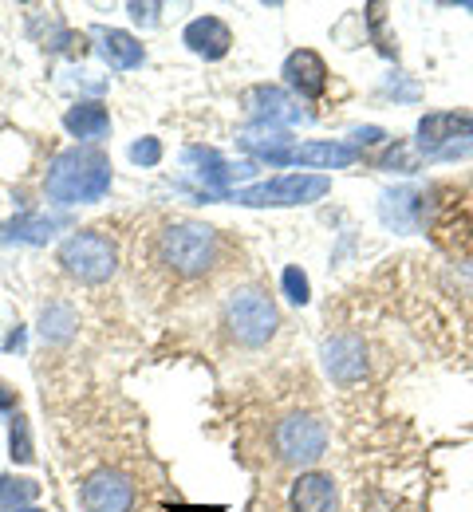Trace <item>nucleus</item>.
Listing matches in <instances>:
<instances>
[{
  "label": "nucleus",
  "mask_w": 473,
  "mask_h": 512,
  "mask_svg": "<svg viewBox=\"0 0 473 512\" xmlns=\"http://www.w3.org/2000/svg\"><path fill=\"white\" fill-rule=\"evenodd\" d=\"M12 461H20V465H28V461H36V453H32V438H28V422L24 418H16L12 422Z\"/></svg>",
  "instance_id": "nucleus-22"
},
{
  "label": "nucleus",
  "mask_w": 473,
  "mask_h": 512,
  "mask_svg": "<svg viewBox=\"0 0 473 512\" xmlns=\"http://www.w3.org/2000/svg\"><path fill=\"white\" fill-rule=\"evenodd\" d=\"M16 512H44V509H32V505H28V509H16Z\"/></svg>",
  "instance_id": "nucleus-27"
},
{
  "label": "nucleus",
  "mask_w": 473,
  "mask_h": 512,
  "mask_svg": "<svg viewBox=\"0 0 473 512\" xmlns=\"http://www.w3.org/2000/svg\"><path fill=\"white\" fill-rule=\"evenodd\" d=\"M60 264L79 284H103V280L115 276L119 253H115L111 237H103L95 229H83V233H71L68 241L60 245Z\"/></svg>",
  "instance_id": "nucleus-4"
},
{
  "label": "nucleus",
  "mask_w": 473,
  "mask_h": 512,
  "mask_svg": "<svg viewBox=\"0 0 473 512\" xmlns=\"http://www.w3.org/2000/svg\"><path fill=\"white\" fill-rule=\"evenodd\" d=\"M466 12H473V4H466Z\"/></svg>",
  "instance_id": "nucleus-28"
},
{
  "label": "nucleus",
  "mask_w": 473,
  "mask_h": 512,
  "mask_svg": "<svg viewBox=\"0 0 473 512\" xmlns=\"http://www.w3.org/2000/svg\"><path fill=\"white\" fill-rule=\"evenodd\" d=\"M332 193V178L324 174H284V178H272V182H261V186H249V190H237L233 201L241 205H253V209H288V205H312L320 197Z\"/></svg>",
  "instance_id": "nucleus-5"
},
{
  "label": "nucleus",
  "mask_w": 473,
  "mask_h": 512,
  "mask_svg": "<svg viewBox=\"0 0 473 512\" xmlns=\"http://www.w3.org/2000/svg\"><path fill=\"white\" fill-rule=\"evenodd\" d=\"M324 367L336 383H355L367 375V359H363V343L355 335H336L324 347Z\"/></svg>",
  "instance_id": "nucleus-14"
},
{
  "label": "nucleus",
  "mask_w": 473,
  "mask_h": 512,
  "mask_svg": "<svg viewBox=\"0 0 473 512\" xmlns=\"http://www.w3.org/2000/svg\"><path fill=\"white\" fill-rule=\"evenodd\" d=\"M158 256L178 276H205L217 260V233L202 221H178L158 237Z\"/></svg>",
  "instance_id": "nucleus-2"
},
{
  "label": "nucleus",
  "mask_w": 473,
  "mask_h": 512,
  "mask_svg": "<svg viewBox=\"0 0 473 512\" xmlns=\"http://www.w3.org/2000/svg\"><path fill=\"white\" fill-rule=\"evenodd\" d=\"M40 497V485L28 477H0V512L28 509Z\"/></svg>",
  "instance_id": "nucleus-19"
},
{
  "label": "nucleus",
  "mask_w": 473,
  "mask_h": 512,
  "mask_svg": "<svg viewBox=\"0 0 473 512\" xmlns=\"http://www.w3.org/2000/svg\"><path fill=\"white\" fill-rule=\"evenodd\" d=\"M107 190H111V162L87 146H71L56 154L44 174V193L60 205H91L107 197Z\"/></svg>",
  "instance_id": "nucleus-1"
},
{
  "label": "nucleus",
  "mask_w": 473,
  "mask_h": 512,
  "mask_svg": "<svg viewBox=\"0 0 473 512\" xmlns=\"http://www.w3.org/2000/svg\"><path fill=\"white\" fill-rule=\"evenodd\" d=\"M79 501H83V512H131L135 485H131V477H123L115 469H99L83 481Z\"/></svg>",
  "instance_id": "nucleus-7"
},
{
  "label": "nucleus",
  "mask_w": 473,
  "mask_h": 512,
  "mask_svg": "<svg viewBox=\"0 0 473 512\" xmlns=\"http://www.w3.org/2000/svg\"><path fill=\"white\" fill-rule=\"evenodd\" d=\"M12 402H16V398H12V394H8V390H4V386H0V410H8V406H12Z\"/></svg>",
  "instance_id": "nucleus-26"
},
{
  "label": "nucleus",
  "mask_w": 473,
  "mask_h": 512,
  "mask_svg": "<svg viewBox=\"0 0 473 512\" xmlns=\"http://www.w3.org/2000/svg\"><path fill=\"white\" fill-rule=\"evenodd\" d=\"M71 327H75V316H71V308H64V304H52L40 316V335L44 339H68Z\"/></svg>",
  "instance_id": "nucleus-20"
},
{
  "label": "nucleus",
  "mask_w": 473,
  "mask_h": 512,
  "mask_svg": "<svg viewBox=\"0 0 473 512\" xmlns=\"http://www.w3.org/2000/svg\"><path fill=\"white\" fill-rule=\"evenodd\" d=\"M351 138H355L359 146H379L387 134H383L379 127H355V130H351Z\"/></svg>",
  "instance_id": "nucleus-24"
},
{
  "label": "nucleus",
  "mask_w": 473,
  "mask_h": 512,
  "mask_svg": "<svg viewBox=\"0 0 473 512\" xmlns=\"http://www.w3.org/2000/svg\"><path fill=\"white\" fill-rule=\"evenodd\" d=\"M99 56L115 71H131L146 60V48L138 44L131 32H119V28H99Z\"/></svg>",
  "instance_id": "nucleus-17"
},
{
  "label": "nucleus",
  "mask_w": 473,
  "mask_h": 512,
  "mask_svg": "<svg viewBox=\"0 0 473 512\" xmlns=\"http://www.w3.org/2000/svg\"><path fill=\"white\" fill-rule=\"evenodd\" d=\"M56 229H64V217H44V213H28V217H12L4 229H0V241L12 245H44Z\"/></svg>",
  "instance_id": "nucleus-18"
},
{
  "label": "nucleus",
  "mask_w": 473,
  "mask_h": 512,
  "mask_svg": "<svg viewBox=\"0 0 473 512\" xmlns=\"http://www.w3.org/2000/svg\"><path fill=\"white\" fill-rule=\"evenodd\" d=\"M182 44H186L194 56H202V60H221V56L233 48V32H229V24L217 20V16H198V20L186 24Z\"/></svg>",
  "instance_id": "nucleus-12"
},
{
  "label": "nucleus",
  "mask_w": 473,
  "mask_h": 512,
  "mask_svg": "<svg viewBox=\"0 0 473 512\" xmlns=\"http://www.w3.org/2000/svg\"><path fill=\"white\" fill-rule=\"evenodd\" d=\"M158 8H162V4H131V16H135L138 24H154V20H158V16H154Z\"/></svg>",
  "instance_id": "nucleus-25"
},
{
  "label": "nucleus",
  "mask_w": 473,
  "mask_h": 512,
  "mask_svg": "<svg viewBox=\"0 0 473 512\" xmlns=\"http://www.w3.org/2000/svg\"><path fill=\"white\" fill-rule=\"evenodd\" d=\"M458 138H473V115H458V111L422 115V123H418V150H426L430 158L442 154L446 146H454Z\"/></svg>",
  "instance_id": "nucleus-8"
},
{
  "label": "nucleus",
  "mask_w": 473,
  "mask_h": 512,
  "mask_svg": "<svg viewBox=\"0 0 473 512\" xmlns=\"http://www.w3.org/2000/svg\"><path fill=\"white\" fill-rule=\"evenodd\" d=\"M292 512H336V481L328 473H300L292 485Z\"/></svg>",
  "instance_id": "nucleus-15"
},
{
  "label": "nucleus",
  "mask_w": 473,
  "mask_h": 512,
  "mask_svg": "<svg viewBox=\"0 0 473 512\" xmlns=\"http://www.w3.org/2000/svg\"><path fill=\"white\" fill-rule=\"evenodd\" d=\"M131 158H135L138 166H158L162 162V142L158 138H138L135 146H131Z\"/></svg>",
  "instance_id": "nucleus-23"
},
{
  "label": "nucleus",
  "mask_w": 473,
  "mask_h": 512,
  "mask_svg": "<svg viewBox=\"0 0 473 512\" xmlns=\"http://www.w3.org/2000/svg\"><path fill=\"white\" fill-rule=\"evenodd\" d=\"M276 323H280L276 304H272L261 288H241V292H233V296L225 300V327H229V335H233L237 343H245V347L269 343Z\"/></svg>",
  "instance_id": "nucleus-3"
},
{
  "label": "nucleus",
  "mask_w": 473,
  "mask_h": 512,
  "mask_svg": "<svg viewBox=\"0 0 473 512\" xmlns=\"http://www.w3.org/2000/svg\"><path fill=\"white\" fill-rule=\"evenodd\" d=\"M284 83L300 95V99H320L324 91H328V64L320 60V52H312V48H300V52H292L288 60H284Z\"/></svg>",
  "instance_id": "nucleus-10"
},
{
  "label": "nucleus",
  "mask_w": 473,
  "mask_h": 512,
  "mask_svg": "<svg viewBox=\"0 0 473 512\" xmlns=\"http://www.w3.org/2000/svg\"><path fill=\"white\" fill-rule=\"evenodd\" d=\"M241 103H245V111H249L257 123H272V127H280V123H308V115H304L280 87H269V83L249 87V91L241 95Z\"/></svg>",
  "instance_id": "nucleus-9"
},
{
  "label": "nucleus",
  "mask_w": 473,
  "mask_h": 512,
  "mask_svg": "<svg viewBox=\"0 0 473 512\" xmlns=\"http://www.w3.org/2000/svg\"><path fill=\"white\" fill-rule=\"evenodd\" d=\"M64 127L79 142H99V138L111 134V111L103 103H75L64 115Z\"/></svg>",
  "instance_id": "nucleus-16"
},
{
  "label": "nucleus",
  "mask_w": 473,
  "mask_h": 512,
  "mask_svg": "<svg viewBox=\"0 0 473 512\" xmlns=\"http://www.w3.org/2000/svg\"><path fill=\"white\" fill-rule=\"evenodd\" d=\"M328 449V430L320 418L312 414H292L280 422L276 430V453L288 461V465H316Z\"/></svg>",
  "instance_id": "nucleus-6"
},
{
  "label": "nucleus",
  "mask_w": 473,
  "mask_h": 512,
  "mask_svg": "<svg viewBox=\"0 0 473 512\" xmlns=\"http://www.w3.org/2000/svg\"><path fill=\"white\" fill-rule=\"evenodd\" d=\"M186 162L198 166V178H202L209 190H229L233 182L257 174L253 162H225L217 150H202V146H190V150H186Z\"/></svg>",
  "instance_id": "nucleus-11"
},
{
  "label": "nucleus",
  "mask_w": 473,
  "mask_h": 512,
  "mask_svg": "<svg viewBox=\"0 0 473 512\" xmlns=\"http://www.w3.org/2000/svg\"><path fill=\"white\" fill-rule=\"evenodd\" d=\"M280 284H284V296L296 304V308H304L308 300H312V284H308V276L296 268V264H288L284 268V276H280Z\"/></svg>",
  "instance_id": "nucleus-21"
},
{
  "label": "nucleus",
  "mask_w": 473,
  "mask_h": 512,
  "mask_svg": "<svg viewBox=\"0 0 473 512\" xmlns=\"http://www.w3.org/2000/svg\"><path fill=\"white\" fill-rule=\"evenodd\" d=\"M355 158H359V154H355V146H347V142H304V146H292L280 166L296 162V166H312V170H343V166H351Z\"/></svg>",
  "instance_id": "nucleus-13"
}]
</instances>
